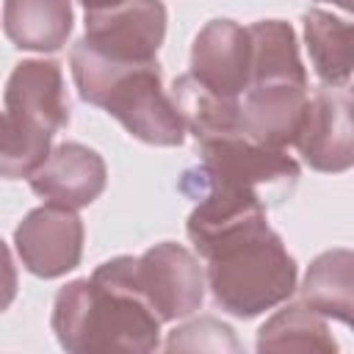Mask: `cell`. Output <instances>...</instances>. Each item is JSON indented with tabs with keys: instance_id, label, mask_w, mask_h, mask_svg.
<instances>
[{
	"instance_id": "cell-7",
	"label": "cell",
	"mask_w": 354,
	"mask_h": 354,
	"mask_svg": "<svg viewBox=\"0 0 354 354\" xmlns=\"http://www.w3.org/2000/svg\"><path fill=\"white\" fill-rule=\"evenodd\" d=\"M354 124H351V91L348 86L318 88L304 108L301 127L293 147L301 160L326 174L348 171L354 163Z\"/></svg>"
},
{
	"instance_id": "cell-21",
	"label": "cell",
	"mask_w": 354,
	"mask_h": 354,
	"mask_svg": "<svg viewBox=\"0 0 354 354\" xmlns=\"http://www.w3.org/2000/svg\"><path fill=\"white\" fill-rule=\"evenodd\" d=\"M14 296H17V266L8 246L0 241V313L11 307Z\"/></svg>"
},
{
	"instance_id": "cell-1",
	"label": "cell",
	"mask_w": 354,
	"mask_h": 354,
	"mask_svg": "<svg viewBox=\"0 0 354 354\" xmlns=\"http://www.w3.org/2000/svg\"><path fill=\"white\" fill-rule=\"evenodd\" d=\"M185 232L205 260V282L224 313L254 318L293 296L299 268L268 227L263 205L202 196L194 202Z\"/></svg>"
},
{
	"instance_id": "cell-6",
	"label": "cell",
	"mask_w": 354,
	"mask_h": 354,
	"mask_svg": "<svg viewBox=\"0 0 354 354\" xmlns=\"http://www.w3.org/2000/svg\"><path fill=\"white\" fill-rule=\"evenodd\" d=\"M163 39L166 6L160 0H119L113 6L86 11L83 41L113 61H158L155 55Z\"/></svg>"
},
{
	"instance_id": "cell-22",
	"label": "cell",
	"mask_w": 354,
	"mask_h": 354,
	"mask_svg": "<svg viewBox=\"0 0 354 354\" xmlns=\"http://www.w3.org/2000/svg\"><path fill=\"white\" fill-rule=\"evenodd\" d=\"M83 3V8L86 11H91V8H105V6H113V3H119V0H80Z\"/></svg>"
},
{
	"instance_id": "cell-20",
	"label": "cell",
	"mask_w": 354,
	"mask_h": 354,
	"mask_svg": "<svg viewBox=\"0 0 354 354\" xmlns=\"http://www.w3.org/2000/svg\"><path fill=\"white\" fill-rule=\"evenodd\" d=\"M166 348L174 351V348H188V351H238V340L232 335V329L216 318H199V321H191L180 329H174L166 340Z\"/></svg>"
},
{
	"instance_id": "cell-8",
	"label": "cell",
	"mask_w": 354,
	"mask_h": 354,
	"mask_svg": "<svg viewBox=\"0 0 354 354\" xmlns=\"http://www.w3.org/2000/svg\"><path fill=\"white\" fill-rule=\"evenodd\" d=\"M14 246L22 266L41 279H55L80 266L83 221L61 205L33 207L14 230Z\"/></svg>"
},
{
	"instance_id": "cell-9",
	"label": "cell",
	"mask_w": 354,
	"mask_h": 354,
	"mask_svg": "<svg viewBox=\"0 0 354 354\" xmlns=\"http://www.w3.org/2000/svg\"><path fill=\"white\" fill-rule=\"evenodd\" d=\"M3 105L11 116L36 130L50 136L64 130L69 124V94L61 64L50 58L19 61L6 80Z\"/></svg>"
},
{
	"instance_id": "cell-11",
	"label": "cell",
	"mask_w": 354,
	"mask_h": 354,
	"mask_svg": "<svg viewBox=\"0 0 354 354\" xmlns=\"http://www.w3.org/2000/svg\"><path fill=\"white\" fill-rule=\"evenodd\" d=\"M249 30L232 19H210L191 44V75L210 91L238 100L249 88Z\"/></svg>"
},
{
	"instance_id": "cell-17",
	"label": "cell",
	"mask_w": 354,
	"mask_h": 354,
	"mask_svg": "<svg viewBox=\"0 0 354 354\" xmlns=\"http://www.w3.org/2000/svg\"><path fill=\"white\" fill-rule=\"evenodd\" d=\"M304 44L315 75L324 86H348L351 80V25L324 8H310L301 17Z\"/></svg>"
},
{
	"instance_id": "cell-23",
	"label": "cell",
	"mask_w": 354,
	"mask_h": 354,
	"mask_svg": "<svg viewBox=\"0 0 354 354\" xmlns=\"http://www.w3.org/2000/svg\"><path fill=\"white\" fill-rule=\"evenodd\" d=\"M321 3H335V6L343 8V11H351V0H321Z\"/></svg>"
},
{
	"instance_id": "cell-18",
	"label": "cell",
	"mask_w": 354,
	"mask_h": 354,
	"mask_svg": "<svg viewBox=\"0 0 354 354\" xmlns=\"http://www.w3.org/2000/svg\"><path fill=\"white\" fill-rule=\"evenodd\" d=\"M257 351H321L335 354L337 340L324 315L307 304H285L257 332Z\"/></svg>"
},
{
	"instance_id": "cell-5",
	"label": "cell",
	"mask_w": 354,
	"mask_h": 354,
	"mask_svg": "<svg viewBox=\"0 0 354 354\" xmlns=\"http://www.w3.org/2000/svg\"><path fill=\"white\" fill-rule=\"evenodd\" d=\"M133 279L160 324L185 318L205 301V268L191 249L174 241L155 243L138 254L133 263Z\"/></svg>"
},
{
	"instance_id": "cell-14",
	"label": "cell",
	"mask_w": 354,
	"mask_h": 354,
	"mask_svg": "<svg viewBox=\"0 0 354 354\" xmlns=\"http://www.w3.org/2000/svg\"><path fill=\"white\" fill-rule=\"evenodd\" d=\"M299 290L301 304L348 326L354 313V254L348 249L318 254L310 263Z\"/></svg>"
},
{
	"instance_id": "cell-3",
	"label": "cell",
	"mask_w": 354,
	"mask_h": 354,
	"mask_svg": "<svg viewBox=\"0 0 354 354\" xmlns=\"http://www.w3.org/2000/svg\"><path fill=\"white\" fill-rule=\"evenodd\" d=\"M72 77L83 102L108 111L133 138L152 147H180L185 124L163 91L158 61H113L83 39L69 53Z\"/></svg>"
},
{
	"instance_id": "cell-12",
	"label": "cell",
	"mask_w": 354,
	"mask_h": 354,
	"mask_svg": "<svg viewBox=\"0 0 354 354\" xmlns=\"http://www.w3.org/2000/svg\"><path fill=\"white\" fill-rule=\"evenodd\" d=\"M243 94H246L241 102L243 133L274 149L293 147L310 100L307 83H288V80L254 83Z\"/></svg>"
},
{
	"instance_id": "cell-19",
	"label": "cell",
	"mask_w": 354,
	"mask_h": 354,
	"mask_svg": "<svg viewBox=\"0 0 354 354\" xmlns=\"http://www.w3.org/2000/svg\"><path fill=\"white\" fill-rule=\"evenodd\" d=\"M53 136L30 127L28 122L0 111V177L22 180L30 177L50 155Z\"/></svg>"
},
{
	"instance_id": "cell-10",
	"label": "cell",
	"mask_w": 354,
	"mask_h": 354,
	"mask_svg": "<svg viewBox=\"0 0 354 354\" xmlns=\"http://www.w3.org/2000/svg\"><path fill=\"white\" fill-rule=\"evenodd\" d=\"M36 196L50 205H61L69 210L88 207L108 183V169L100 152L86 144L66 141L50 149L44 163L28 177Z\"/></svg>"
},
{
	"instance_id": "cell-16",
	"label": "cell",
	"mask_w": 354,
	"mask_h": 354,
	"mask_svg": "<svg viewBox=\"0 0 354 354\" xmlns=\"http://www.w3.org/2000/svg\"><path fill=\"white\" fill-rule=\"evenodd\" d=\"M252 61H249V86L254 83H307V69L299 55V41L293 28L285 19H260L249 28Z\"/></svg>"
},
{
	"instance_id": "cell-13",
	"label": "cell",
	"mask_w": 354,
	"mask_h": 354,
	"mask_svg": "<svg viewBox=\"0 0 354 354\" xmlns=\"http://www.w3.org/2000/svg\"><path fill=\"white\" fill-rule=\"evenodd\" d=\"M72 0H6L3 30L17 50L55 53L72 33Z\"/></svg>"
},
{
	"instance_id": "cell-4",
	"label": "cell",
	"mask_w": 354,
	"mask_h": 354,
	"mask_svg": "<svg viewBox=\"0 0 354 354\" xmlns=\"http://www.w3.org/2000/svg\"><path fill=\"white\" fill-rule=\"evenodd\" d=\"M196 144V169L205 177L254 196L266 205V210L282 205L299 183V163L285 149L260 144L257 138L243 133V127Z\"/></svg>"
},
{
	"instance_id": "cell-15",
	"label": "cell",
	"mask_w": 354,
	"mask_h": 354,
	"mask_svg": "<svg viewBox=\"0 0 354 354\" xmlns=\"http://www.w3.org/2000/svg\"><path fill=\"white\" fill-rule=\"evenodd\" d=\"M171 102L196 141H207L216 136H227L241 130V100L210 91L191 72L180 75L171 83Z\"/></svg>"
},
{
	"instance_id": "cell-2",
	"label": "cell",
	"mask_w": 354,
	"mask_h": 354,
	"mask_svg": "<svg viewBox=\"0 0 354 354\" xmlns=\"http://www.w3.org/2000/svg\"><path fill=\"white\" fill-rule=\"evenodd\" d=\"M133 263V254L111 257L55 293L50 324L64 351L147 354L160 346V318L138 293Z\"/></svg>"
}]
</instances>
